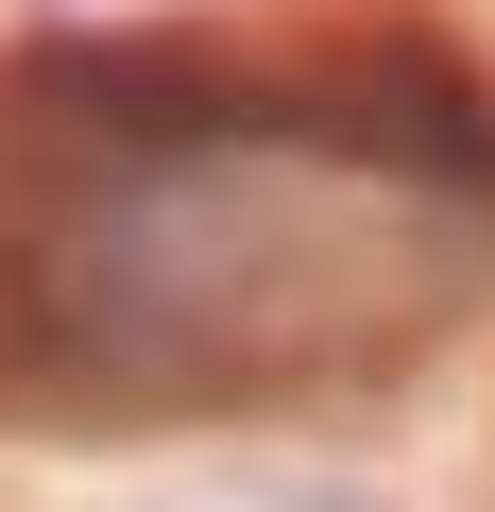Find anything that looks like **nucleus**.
<instances>
[{
  "instance_id": "obj_1",
  "label": "nucleus",
  "mask_w": 495,
  "mask_h": 512,
  "mask_svg": "<svg viewBox=\"0 0 495 512\" xmlns=\"http://www.w3.org/2000/svg\"><path fill=\"white\" fill-rule=\"evenodd\" d=\"M239 512H376V495H342V478H274V495H239Z\"/></svg>"
}]
</instances>
